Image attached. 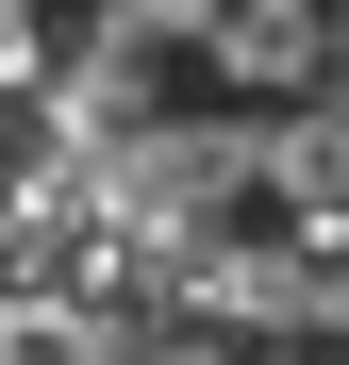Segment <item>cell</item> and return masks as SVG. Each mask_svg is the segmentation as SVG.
<instances>
[{
    "mask_svg": "<svg viewBox=\"0 0 349 365\" xmlns=\"http://www.w3.org/2000/svg\"><path fill=\"white\" fill-rule=\"evenodd\" d=\"M200 50H216V67H250V83H316V67H333L316 0H216V17H200Z\"/></svg>",
    "mask_w": 349,
    "mask_h": 365,
    "instance_id": "obj_1",
    "label": "cell"
},
{
    "mask_svg": "<svg viewBox=\"0 0 349 365\" xmlns=\"http://www.w3.org/2000/svg\"><path fill=\"white\" fill-rule=\"evenodd\" d=\"M0 365H100V316H84V299H0Z\"/></svg>",
    "mask_w": 349,
    "mask_h": 365,
    "instance_id": "obj_2",
    "label": "cell"
},
{
    "mask_svg": "<svg viewBox=\"0 0 349 365\" xmlns=\"http://www.w3.org/2000/svg\"><path fill=\"white\" fill-rule=\"evenodd\" d=\"M50 50H34V0H0V83H34Z\"/></svg>",
    "mask_w": 349,
    "mask_h": 365,
    "instance_id": "obj_3",
    "label": "cell"
},
{
    "mask_svg": "<svg viewBox=\"0 0 349 365\" xmlns=\"http://www.w3.org/2000/svg\"><path fill=\"white\" fill-rule=\"evenodd\" d=\"M150 365H250V349H150Z\"/></svg>",
    "mask_w": 349,
    "mask_h": 365,
    "instance_id": "obj_4",
    "label": "cell"
},
{
    "mask_svg": "<svg viewBox=\"0 0 349 365\" xmlns=\"http://www.w3.org/2000/svg\"><path fill=\"white\" fill-rule=\"evenodd\" d=\"M283 365H349V349H283Z\"/></svg>",
    "mask_w": 349,
    "mask_h": 365,
    "instance_id": "obj_5",
    "label": "cell"
}]
</instances>
